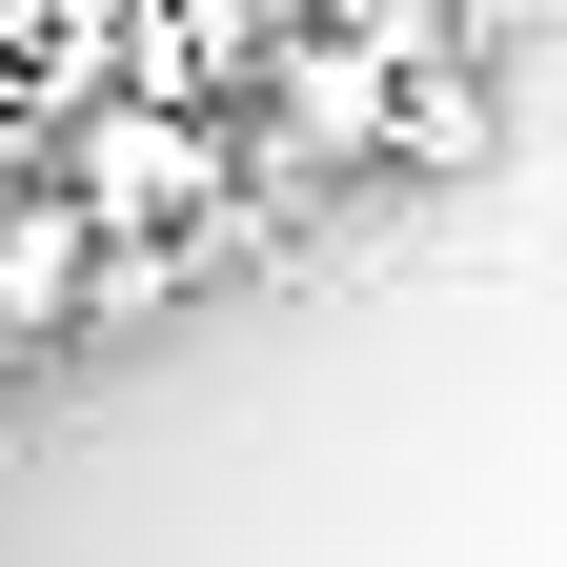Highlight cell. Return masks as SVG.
Instances as JSON below:
<instances>
[{
    "mask_svg": "<svg viewBox=\"0 0 567 567\" xmlns=\"http://www.w3.org/2000/svg\"><path fill=\"white\" fill-rule=\"evenodd\" d=\"M385 142H405V41H365V21L305 0V21L264 41V82H244V203L305 224V203L385 183Z\"/></svg>",
    "mask_w": 567,
    "mask_h": 567,
    "instance_id": "6da1fadb",
    "label": "cell"
},
{
    "mask_svg": "<svg viewBox=\"0 0 567 567\" xmlns=\"http://www.w3.org/2000/svg\"><path fill=\"white\" fill-rule=\"evenodd\" d=\"M486 163H507V82H486V41L405 61V142H385V183H486Z\"/></svg>",
    "mask_w": 567,
    "mask_h": 567,
    "instance_id": "3957f363",
    "label": "cell"
},
{
    "mask_svg": "<svg viewBox=\"0 0 567 567\" xmlns=\"http://www.w3.org/2000/svg\"><path fill=\"white\" fill-rule=\"evenodd\" d=\"M61 183H82L122 244L264 224V203H244V102H163V82H82V102H61Z\"/></svg>",
    "mask_w": 567,
    "mask_h": 567,
    "instance_id": "7a4b0ae2",
    "label": "cell"
}]
</instances>
